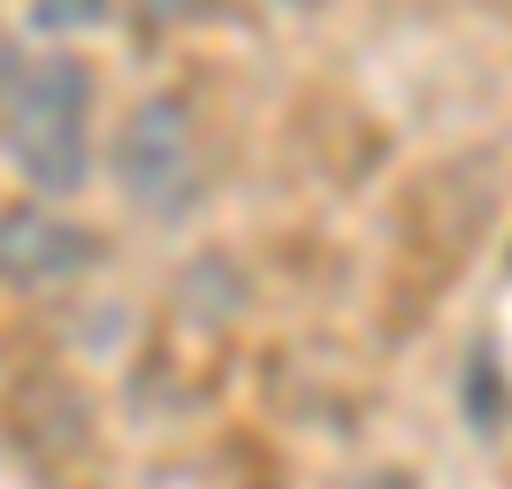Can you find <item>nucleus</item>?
I'll return each mask as SVG.
<instances>
[{"label":"nucleus","instance_id":"f257e3e1","mask_svg":"<svg viewBox=\"0 0 512 489\" xmlns=\"http://www.w3.org/2000/svg\"><path fill=\"white\" fill-rule=\"evenodd\" d=\"M8 161L31 176V192L69 199L92 176V69L77 54H39L16 69L0 107Z\"/></svg>","mask_w":512,"mask_h":489},{"label":"nucleus","instance_id":"f03ea898","mask_svg":"<svg viewBox=\"0 0 512 489\" xmlns=\"http://www.w3.org/2000/svg\"><path fill=\"white\" fill-rule=\"evenodd\" d=\"M115 184L153 222H184L207 199V146L176 92H153L130 107V123L115 130Z\"/></svg>","mask_w":512,"mask_h":489},{"label":"nucleus","instance_id":"7ed1b4c3","mask_svg":"<svg viewBox=\"0 0 512 489\" xmlns=\"http://www.w3.org/2000/svg\"><path fill=\"white\" fill-rule=\"evenodd\" d=\"M92 260V237L69 230V222H46V214H16L0 222V268L16 283H62Z\"/></svg>","mask_w":512,"mask_h":489},{"label":"nucleus","instance_id":"20e7f679","mask_svg":"<svg viewBox=\"0 0 512 489\" xmlns=\"http://www.w3.org/2000/svg\"><path fill=\"white\" fill-rule=\"evenodd\" d=\"M31 16H39L46 31H92V23L107 16V0H31Z\"/></svg>","mask_w":512,"mask_h":489},{"label":"nucleus","instance_id":"39448f33","mask_svg":"<svg viewBox=\"0 0 512 489\" xmlns=\"http://www.w3.org/2000/svg\"><path fill=\"white\" fill-rule=\"evenodd\" d=\"M138 16L146 23H199V16H214V0H138Z\"/></svg>","mask_w":512,"mask_h":489},{"label":"nucleus","instance_id":"423d86ee","mask_svg":"<svg viewBox=\"0 0 512 489\" xmlns=\"http://www.w3.org/2000/svg\"><path fill=\"white\" fill-rule=\"evenodd\" d=\"M283 8H314V0H283Z\"/></svg>","mask_w":512,"mask_h":489}]
</instances>
